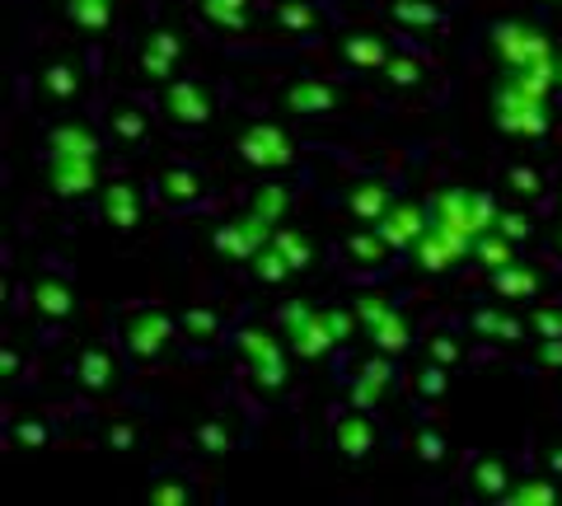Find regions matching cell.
<instances>
[{"label":"cell","instance_id":"1","mask_svg":"<svg viewBox=\"0 0 562 506\" xmlns=\"http://www.w3.org/2000/svg\"><path fill=\"white\" fill-rule=\"evenodd\" d=\"M492 117H497L502 132L525 136V142H539V136L549 132V109H543V99L525 90L516 76H506L497 85V94H492Z\"/></svg>","mask_w":562,"mask_h":506},{"label":"cell","instance_id":"2","mask_svg":"<svg viewBox=\"0 0 562 506\" xmlns=\"http://www.w3.org/2000/svg\"><path fill=\"white\" fill-rule=\"evenodd\" d=\"M277 328H281V338H286V347L295 357H305V361H319L333 342H338V334H333V324H328V310H314V305H281L277 314Z\"/></svg>","mask_w":562,"mask_h":506},{"label":"cell","instance_id":"3","mask_svg":"<svg viewBox=\"0 0 562 506\" xmlns=\"http://www.w3.org/2000/svg\"><path fill=\"white\" fill-rule=\"evenodd\" d=\"M492 52L506 71H520V66H535V61H549L553 57V43L543 38L535 24H520V20H502L492 29Z\"/></svg>","mask_w":562,"mask_h":506},{"label":"cell","instance_id":"4","mask_svg":"<svg viewBox=\"0 0 562 506\" xmlns=\"http://www.w3.org/2000/svg\"><path fill=\"white\" fill-rule=\"evenodd\" d=\"M272 235H277V225H272L268 216H258L254 206H249V212H244L239 221L221 225V230L211 235V244H216V254L235 258V263H254V258L272 244Z\"/></svg>","mask_w":562,"mask_h":506},{"label":"cell","instance_id":"5","mask_svg":"<svg viewBox=\"0 0 562 506\" xmlns=\"http://www.w3.org/2000/svg\"><path fill=\"white\" fill-rule=\"evenodd\" d=\"M357 314H361V328L371 334V342H375V352H390V357H398L403 347H413V328H408V319L384 301V295H361L357 301Z\"/></svg>","mask_w":562,"mask_h":506},{"label":"cell","instance_id":"6","mask_svg":"<svg viewBox=\"0 0 562 506\" xmlns=\"http://www.w3.org/2000/svg\"><path fill=\"white\" fill-rule=\"evenodd\" d=\"M281 342L272 334H262V328H244L239 334V352H244V361H249V371H254V380L262 390L286 385V357H281Z\"/></svg>","mask_w":562,"mask_h":506},{"label":"cell","instance_id":"7","mask_svg":"<svg viewBox=\"0 0 562 506\" xmlns=\"http://www.w3.org/2000/svg\"><path fill=\"white\" fill-rule=\"evenodd\" d=\"M413 258H417V268H427V272H450L454 263L473 258V239L460 235V230H446V225L431 221V230L413 244Z\"/></svg>","mask_w":562,"mask_h":506},{"label":"cell","instance_id":"8","mask_svg":"<svg viewBox=\"0 0 562 506\" xmlns=\"http://www.w3.org/2000/svg\"><path fill=\"white\" fill-rule=\"evenodd\" d=\"M239 155L249 165L258 169H286L295 160V146H291V136L281 132V127H268V122H258V127L249 132H239Z\"/></svg>","mask_w":562,"mask_h":506},{"label":"cell","instance_id":"9","mask_svg":"<svg viewBox=\"0 0 562 506\" xmlns=\"http://www.w3.org/2000/svg\"><path fill=\"white\" fill-rule=\"evenodd\" d=\"M375 230L384 235V244H390V249H413V244L431 230V206L394 202L390 212H384V221L375 225Z\"/></svg>","mask_w":562,"mask_h":506},{"label":"cell","instance_id":"10","mask_svg":"<svg viewBox=\"0 0 562 506\" xmlns=\"http://www.w3.org/2000/svg\"><path fill=\"white\" fill-rule=\"evenodd\" d=\"M47 179L57 198H85L94 193V160H85V155H47Z\"/></svg>","mask_w":562,"mask_h":506},{"label":"cell","instance_id":"11","mask_svg":"<svg viewBox=\"0 0 562 506\" xmlns=\"http://www.w3.org/2000/svg\"><path fill=\"white\" fill-rule=\"evenodd\" d=\"M431 221L446 225V230L479 239V225H473V188H441V193L431 198Z\"/></svg>","mask_w":562,"mask_h":506},{"label":"cell","instance_id":"12","mask_svg":"<svg viewBox=\"0 0 562 506\" xmlns=\"http://www.w3.org/2000/svg\"><path fill=\"white\" fill-rule=\"evenodd\" d=\"M169 338H173V319H169V314H160V310L127 319V347H132V357H160Z\"/></svg>","mask_w":562,"mask_h":506},{"label":"cell","instance_id":"13","mask_svg":"<svg viewBox=\"0 0 562 506\" xmlns=\"http://www.w3.org/2000/svg\"><path fill=\"white\" fill-rule=\"evenodd\" d=\"M165 113H169L173 122H188V127H202V122L211 117V99H206L202 85L173 80L169 94H165Z\"/></svg>","mask_w":562,"mask_h":506},{"label":"cell","instance_id":"14","mask_svg":"<svg viewBox=\"0 0 562 506\" xmlns=\"http://www.w3.org/2000/svg\"><path fill=\"white\" fill-rule=\"evenodd\" d=\"M390 206H394V193L380 179H366V183H357L347 193V212L357 216V225H380Z\"/></svg>","mask_w":562,"mask_h":506},{"label":"cell","instance_id":"15","mask_svg":"<svg viewBox=\"0 0 562 506\" xmlns=\"http://www.w3.org/2000/svg\"><path fill=\"white\" fill-rule=\"evenodd\" d=\"M338 450L347 460H361V456H371L375 450V427H371V417H366L361 408L347 413L338 423Z\"/></svg>","mask_w":562,"mask_h":506},{"label":"cell","instance_id":"16","mask_svg":"<svg viewBox=\"0 0 562 506\" xmlns=\"http://www.w3.org/2000/svg\"><path fill=\"white\" fill-rule=\"evenodd\" d=\"M103 216H109V225H117V230H132V225L140 221V198L132 183H109L103 188Z\"/></svg>","mask_w":562,"mask_h":506},{"label":"cell","instance_id":"17","mask_svg":"<svg viewBox=\"0 0 562 506\" xmlns=\"http://www.w3.org/2000/svg\"><path fill=\"white\" fill-rule=\"evenodd\" d=\"M333 103H338V94H333V85L324 80H301L286 90V109L301 113V117H314V113H328Z\"/></svg>","mask_w":562,"mask_h":506},{"label":"cell","instance_id":"18","mask_svg":"<svg viewBox=\"0 0 562 506\" xmlns=\"http://www.w3.org/2000/svg\"><path fill=\"white\" fill-rule=\"evenodd\" d=\"M492 286H497L502 301H530V295L539 291V272L525 268L520 258H516V263H506V268L492 272Z\"/></svg>","mask_w":562,"mask_h":506},{"label":"cell","instance_id":"19","mask_svg":"<svg viewBox=\"0 0 562 506\" xmlns=\"http://www.w3.org/2000/svg\"><path fill=\"white\" fill-rule=\"evenodd\" d=\"M173 61H179V38H173L169 29H155L146 38V57H140V66H146L150 80H165L173 71Z\"/></svg>","mask_w":562,"mask_h":506},{"label":"cell","instance_id":"20","mask_svg":"<svg viewBox=\"0 0 562 506\" xmlns=\"http://www.w3.org/2000/svg\"><path fill=\"white\" fill-rule=\"evenodd\" d=\"M342 57H347V66H357V71H384L390 47H384L375 33H351V38L342 43Z\"/></svg>","mask_w":562,"mask_h":506},{"label":"cell","instance_id":"21","mask_svg":"<svg viewBox=\"0 0 562 506\" xmlns=\"http://www.w3.org/2000/svg\"><path fill=\"white\" fill-rule=\"evenodd\" d=\"M113 375H117V366H113V357L103 352V347H90V352H80V361H76V380L85 390H109L113 385Z\"/></svg>","mask_w":562,"mask_h":506},{"label":"cell","instance_id":"22","mask_svg":"<svg viewBox=\"0 0 562 506\" xmlns=\"http://www.w3.org/2000/svg\"><path fill=\"white\" fill-rule=\"evenodd\" d=\"M47 155H85V160H94L99 155V136L90 127H57L52 132V142H47Z\"/></svg>","mask_w":562,"mask_h":506},{"label":"cell","instance_id":"23","mask_svg":"<svg viewBox=\"0 0 562 506\" xmlns=\"http://www.w3.org/2000/svg\"><path fill=\"white\" fill-rule=\"evenodd\" d=\"M473 258H479L487 272H497L506 263H516V239H506L502 230H487V235L473 239Z\"/></svg>","mask_w":562,"mask_h":506},{"label":"cell","instance_id":"24","mask_svg":"<svg viewBox=\"0 0 562 506\" xmlns=\"http://www.w3.org/2000/svg\"><path fill=\"white\" fill-rule=\"evenodd\" d=\"M33 305H38V314H47V319H66V314L76 310V291L47 277V282L33 286Z\"/></svg>","mask_w":562,"mask_h":506},{"label":"cell","instance_id":"25","mask_svg":"<svg viewBox=\"0 0 562 506\" xmlns=\"http://www.w3.org/2000/svg\"><path fill=\"white\" fill-rule=\"evenodd\" d=\"M473 334H483V338H497V342H516L525 338V324L512 319V314H497V310H473Z\"/></svg>","mask_w":562,"mask_h":506},{"label":"cell","instance_id":"26","mask_svg":"<svg viewBox=\"0 0 562 506\" xmlns=\"http://www.w3.org/2000/svg\"><path fill=\"white\" fill-rule=\"evenodd\" d=\"M66 14L76 20V29L85 33H103L113 20V0H66Z\"/></svg>","mask_w":562,"mask_h":506},{"label":"cell","instance_id":"27","mask_svg":"<svg viewBox=\"0 0 562 506\" xmlns=\"http://www.w3.org/2000/svg\"><path fill=\"white\" fill-rule=\"evenodd\" d=\"M202 14L211 24H221V29H244L249 24V0H202Z\"/></svg>","mask_w":562,"mask_h":506},{"label":"cell","instance_id":"28","mask_svg":"<svg viewBox=\"0 0 562 506\" xmlns=\"http://www.w3.org/2000/svg\"><path fill=\"white\" fill-rule=\"evenodd\" d=\"M502 502H512V506H553L558 487H553V479H530V483H516Z\"/></svg>","mask_w":562,"mask_h":506},{"label":"cell","instance_id":"29","mask_svg":"<svg viewBox=\"0 0 562 506\" xmlns=\"http://www.w3.org/2000/svg\"><path fill=\"white\" fill-rule=\"evenodd\" d=\"M272 244H277L281 258H286V263H291L295 272H305V268L314 263V249H310V239H305V235H295V230H277V235H272Z\"/></svg>","mask_w":562,"mask_h":506},{"label":"cell","instance_id":"30","mask_svg":"<svg viewBox=\"0 0 562 506\" xmlns=\"http://www.w3.org/2000/svg\"><path fill=\"white\" fill-rule=\"evenodd\" d=\"M351 258H357V263H384V254H390V244H384V235L375 230V225H366L361 235H351Z\"/></svg>","mask_w":562,"mask_h":506},{"label":"cell","instance_id":"31","mask_svg":"<svg viewBox=\"0 0 562 506\" xmlns=\"http://www.w3.org/2000/svg\"><path fill=\"white\" fill-rule=\"evenodd\" d=\"M160 188H165L169 202H192V198L202 193V179H198L192 169H169L165 179H160Z\"/></svg>","mask_w":562,"mask_h":506},{"label":"cell","instance_id":"32","mask_svg":"<svg viewBox=\"0 0 562 506\" xmlns=\"http://www.w3.org/2000/svg\"><path fill=\"white\" fill-rule=\"evenodd\" d=\"M394 20L398 24H413V29H436V24H441V10L427 5V0H398Z\"/></svg>","mask_w":562,"mask_h":506},{"label":"cell","instance_id":"33","mask_svg":"<svg viewBox=\"0 0 562 506\" xmlns=\"http://www.w3.org/2000/svg\"><path fill=\"white\" fill-rule=\"evenodd\" d=\"M43 85H47V94H52V99H70V94L80 90V76H76V66L52 61L47 71H43Z\"/></svg>","mask_w":562,"mask_h":506},{"label":"cell","instance_id":"34","mask_svg":"<svg viewBox=\"0 0 562 506\" xmlns=\"http://www.w3.org/2000/svg\"><path fill=\"white\" fill-rule=\"evenodd\" d=\"M413 385H417V394H422V398H441V394L450 390V366H441V361H427V366H422V371H417Z\"/></svg>","mask_w":562,"mask_h":506},{"label":"cell","instance_id":"35","mask_svg":"<svg viewBox=\"0 0 562 506\" xmlns=\"http://www.w3.org/2000/svg\"><path fill=\"white\" fill-rule=\"evenodd\" d=\"M473 483H479V493H487V497H506V493H512L502 460H483L479 469H473Z\"/></svg>","mask_w":562,"mask_h":506},{"label":"cell","instance_id":"36","mask_svg":"<svg viewBox=\"0 0 562 506\" xmlns=\"http://www.w3.org/2000/svg\"><path fill=\"white\" fill-rule=\"evenodd\" d=\"M254 272L262 277V282H286V277H291L295 268L286 263V258H281V249H277V244H268V249H262V254L254 258Z\"/></svg>","mask_w":562,"mask_h":506},{"label":"cell","instance_id":"37","mask_svg":"<svg viewBox=\"0 0 562 506\" xmlns=\"http://www.w3.org/2000/svg\"><path fill=\"white\" fill-rule=\"evenodd\" d=\"M192 338H216V328H221V314L216 310H206V305H192L183 310V319H179Z\"/></svg>","mask_w":562,"mask_h":506},{"label":"cell","instance_id":"38","mask_svg":"<svg viewBox=\"0 0 562 506\" xmlns=\"http://www.w3.org/2000/svg\"><path fill=\"white\" fill-rule=\"evenodd\" d=\"M254 212H258V216H268V221L277 225V221H281V212H286V188H277V183L258 188V198H254Z\"/></svg>","mask_w":562,"mask_h":506},{"label":"cell","instance_id":"39","mask_svg":"<svg viewBox=\"0 0 562 506\" xmlns=\"http://www.w3.org/2000/svg\"><path fill=\"white\" fill-rule=\"evenodd\" d=\"M361 380H366V385H375L380 394L390 390V380H394V361H390V352H380V357H371V361H361Z\"/></svg>","mask_w":562,"mask_h":506},{"label":"cell","instance_id":"40","mask_svg":"<svg viewBox=\"0 0 562 506\" xmlns=\"http://www.w3.org/2000/svg\"><path fill=\"white\" fill-rule=\"evenodd\" d=\"M380 76L403 90V85H417V80H422V66H417L413 57H390V61H384V71H380Z\"/></svg>","mask_w":562,"mask_h":506},{"label":"cell","instance_id":"41","mask_svg":"<svg viewBox=\"0 0 562 506\" xmlns=\"http://www.w3.org/2000/svg\"><path fill=\"white\" fill-rule=\"evenodd\" d=\"M140 132H146V117H140L136 109H122V113H113V136H117V142H136Z\"/></svg>","mask_w":562,"mask_h":506},{"label":"cell","instance_id":"42","mask_svg":"<svg viewBox=\"0 0 562 506\" xmlns=\"http://www.w3.org/2000/svg\"><path fill=\"white\" fill-rule=\"evenodd\" d=\"M198 446H202V450H211V456H221V450H231V427H225V423H202V431H198Z\"/></svg>","mask_w":562,"mask_h":506},{"label":"cell","instance_id":"43","mask_svg":"<svg viewBox=\"0 0 562 506\" xmlns=\"http://www.w3.org/2000/svg\"><path fill=\"white\" fill-rule=\"evenodd\" d=\"M417 460H422V464H441V460H446L441 431H417Z\"/></svg>","mask_w":562,"mask_h":506},{"label":"cell","instance_id":"44","mask_svg":"<svg viewBox=\"0 0 562 506\" xmlns=\"http://www.w3.org/2000/svg\"><path fill=\"white\" fill-rule=\"evenodd\" d=\"M277 20H281V29L305 33V29H314V10H310V5H281V10H277Z\"/></svg>","mask_w":562,"mask_h":506},{"label":"cell","instance_id":"45","mask_svg":"<svg viewBox=\"0 0 562 506\" xmlns=\"http://www.w3.org/2000/svg\"><path fill=\"white\" fill-rule=\"evenodd\" d=\"M497 230L506 235V239H530V230H535V225H530V216H525V212H502L497 216Z\"/></svg>","mask_w":562,"mask_h":506},{"label":"cell","instance_id":"46","mask_svg":"<svg viewBox=\"0 0 562 506\" xmlns=\"http://www.w3.org/2000/svg\"><path fill=\"white\" fill-rule=\"evenodd\" d=\"M530 328L539 338H562V310H535L530 314Z\"/></svg>","mask_w":562,"mask_h":506},{"label":"cell","instance_id":"47","mask_svg":"<svg viewBox=\"0 0 562 506\" xmlns=\"http://www.w3.org/2000/svg\"><path fill=\"white\" fill-rule=\"evenodd\" d=\"M506 183H512V193H525V198H535L539 188H543V183H539V173H535V169H525V165H516L512 173H506Z\"/></svg>","mask_w":562,"mask_h":506},{"label":"cell","instance_id":"48","mask_svg":"<svg viewBox=\"0 0 562 506\" xmlns=\"http://www.w3.org/2000/svg\"><path fill=\"white\" fill-rule=\"evenodd\" d=\"M347 398H351V408L371 413V408L380 404V390H375V385H366V380L357 375V380H351V390H347Z\"/></svg>","mask_w":562,"mask_h":506},{"label":"cell","instance_id":"49","mask_svg":"<svg viewBox=\"0 0 562 506\" xmlns=\"http://www.w3.org/2000/svg\"><path fill=\"white\" fill-rule=\"evenodd\" d=\"M539 366L543 371H562V338H543L539 342Z\"/></svg>","mask_w":562,"mask_h":506},{"label":"cell","instance_id":"50","mask_svg":"<svg viewBox=\"0 0 562 506\" xmlns=\"http://www.w3.org/2000/svg\"><path fill=\"white\" fill-rule=\"evenodd\" d=\"M150 502L179 506V502H188V487H179V483H160V487H150Z\"/></svg>","mask_w":562,"mask_h":506},{"label":"cell","instance_id":"51","mask_svg":"<svg viewBox=\"0 0 562 506\" xmlns=\"http://www.w3.org/2000/svg\"><path fill=\"white\" fill-rule=\"evenodd\" d=\"M431 361L454 366V361H460V342H454V338H431Z\"/></svg>","mask_w":562,"mask_h":506},{"label":"cell","instance_id":"52","mask_svg":"<svg viewBox=\"0 0 562 506\" xmlns=\"http://www.w3.org/2000/svg\"><path fill=\"white\" fill-rule=\"evenodd\" d=\"M14 441H20V446H43L47 431L38 423H20V427H14Z\"/></svg>","mask_w":562,"mask_h":506},{"label":"cell","instance_id":"53","mask_svg":"<svg viewBox=\"0 0 562 506\" xmlns=\"http://www.w3.org/2000/svg\"><path fill=\"white\" fill-rule=\"evenodd\" d=\"M132 441H136L132 427H113V431H109V446H113V450H132Z\"/></svg>","mask_w":562,"mask_h":506},{"label":"cell","instance_id":"54","mask_svg":"<svg viewBox=\"0 0 562 506\" xmlns=\"http://www.w3.org/2000/svg\"><path fill=\"white\" fill-rule=\"evenodd\" d=\"M0 371H5V375H14V371H20V357H14V352H5V357H0Z\"/></svg>","mask_w":562,"mask_h":506},{"label":"cell","instance_id":"55","mask_svg":"<svg viewBox=\"0 0 562 506\" xmlns=\"http://www.w3.org/2000/svg\"><path fill=\"white\" fill-rule=\"evenodd\" d=\"M549 469H553V474H562V446H558L553 456H549Z\"/></svg>","mask_w":562,"mask_h":506},{"label":"cell","instance_id":"56","mask_svg":"<svg viewBox=\"0 0 562 506\" xmlns=\"http://www.w3.org/2000/svg\"><path fill=\"white\" fill-rule=\"evenodd\" d=\"M558 85H562V57H558Z\"/></svg>","mask_w":562,"mask_h":506},{"label":"cell","instance_id":"57","mask_svg":"<svg viewBox=\"0 0 562 506\" xmlns=\"http://www.w3.org/2000/svg\"><path fill=\"white\" fill-rule=\"evenodd\" d=\"M558 244H562V239H558Z\"/></svg>","mask_w":562,"mask_h":506}]
</instances>
